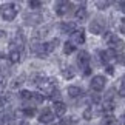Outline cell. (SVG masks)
I'll use <instances>...</instances> for the list:
<instances>
[{"mask_svg":"<svg viewBox=\"0 0 125 125\" xmlns=\"http://www.w3.org/2000/svg\"><path fill=\"white\" fill-rule=\"evenodd\" d=\"M57 45H59V39H52L51 42H46V43H37V45H32L31 51L34 52V54L43 57V56L51 54V52L57 48Z\"/></svg>","mask_w":125,"mask_h":125,"instance_id":"cell-1","label":"cell"},{"mask_svg":"<svg viewBox=\"0 0 125 125\" xmlns=\"http://www.w3.org/2000/svg\"><path fill=\"white\" fill-rule=\"evenodd\" d=\"M19 14V5L16 3H3L0 6V16L3 20L6 22H12Z\"/></svg>","mask_w":125,"mask_h":125,"instance_id":"cell-2","label":"cell"},{"mask_svg":"<svg viewBox=\"0 0 125 125\" xmlns=\"http://www.w3.org/2000/svg\"><path fill=\"white\" fill-rule=\"evenodd\" d=\"M105 30H107V20H105V17L97 16V17H94L93 20H91V23H90V31L93 32V34H96V36L104 34Z\"/></svg>","mask_w":125,"mask_h":125,"instance_id":"cell-3","label":"cell"},{"mask_svg":"<svg viewBox=\"0 0 125 125\" xmlns=\"http://www.w3.org/2000/svg\"><path fill=\"white\" fill-rule=\"evenodd\" d=\"M23 45H25V36H23L22 30H17L14 37H12V40H11V48L12 50H17V51H22Z\"/></svg>","mask_w":125,"mask_h":125,"instance_id":"cell-4","label":"cell"},{"mask_svg":"<svg viewBox=\"0 0 125 125\" xmlns=\"http://www.w3.org/2000/svg\"><path fill=\"white\" fill-rule=\"evenodd\" d=\"M71 9V2L70 0H57L56 2V6H54V11L57 16H65L68 14Z\"/></svg>","mask_w":125,"mask_h":125,"instance_id":"cell-5","label":"cell"},{"mask_svg":"<svg viewBox=\"0 0 125 125\" xmlns=\"http://www.w3.org/2000/svg\"><path fill=\"white\" fill-rule=\"evenodd\" d=\"M105 83H107V79L104 76H94L90 82V86L93 91H102L105 88Z\"/></svg>","mask_w":125,"mask_h":125,"instance_id":"cell-6","label":"cell"},{"mask_svg":"<svg viewBox=\"0 0 125 125\" xmlns=\"http://www.w3.org/2000/svg\"><path fill=\"white\" fill-rule=\"evenodd\" d=\"M107 43H108V46L111 48V50H116V51H117V48L119 50L124 48V42L119 39L116 34H107Z\"/></svg>","mask_w":125,"mask_h":125,"instance_id":"cell-7","label":"cell"},{"mask_svg":"<svg viewBox=\"0 0 125 125\" xmlns=\"http://www.w3.org/2000/svg\"><path fill=\"white\" fill-rule=\"evenodd\" d=\"M90 62H91V57H90V54L86 51H79L77 52V65L82 70L88 68V66H90Z\"/></svg>","mask_w":125,"mask_h":125,"instance_id":"cell-8","label":"cell"},{"mask_svg":"<svg viewBox=\"0 0 125 125\" xmlns=\"http://www.w3.org/2000/svg\"><path fill=\"white\" fill-rule=\"evenodd\" d=\"M71 42L74 43V45H82V43L85 42V31L80 28V30H76L71 32Z\"/></svg>","mask_w":125,"mask_h":125,"instance_id":"cell-9","label":"cell"},{"mask_svg":"<svg viewBox=\"0 0 125 125\" xmlns=\"http://www.w3.org/2000/svg\"><path fill=\"white\" fill-rule=\"evenodd\" d=\"M54 119H56V114L52 113V110L45 108L40 113V116H39V122H42V124H51Z\"/></svg>","mask_w":125,"mask_h":125,"instance_id":"cell-10","label":"cell"},{"mask_svg":"<svg viewBox=\"0 0 125 125\" xmlns=\"http://www.w3.org/2000/svg\"><path fill=\"white\" fill-rule=\"evenodd\" d=\"M52 113H54L57 117H62L66 113V105L62 102V100H54V105H52Z\"/></svg>","mask_w":125,"mask_h":125,"instance_id":"cell-11","label":"cell"},{"mask_svg":"<svg viewBox=\"0 0 125 125\" xmlns=\"http://www.w3.org/2000/svg\"><path fill=\"white\" fill-rule=\"evenodd\" d=\"M43 20V17H42V14H26L25 16V23L26 25H39V23H42Z\"/></svg>","mask_w":125,"mask_h":125,"instance_id":"cell-12","label":"cell"},{"mask_svg":"<svg viewBox=\"0 0 125 125\" xmlns=\"http://www.w3.org/2000/svg\"><path fill=\"white\" fill-rule=\"evenodd\" d=\"M68 96L70 97H73V99H76V97H82L83 96V90L80 88V86H76V85H71V86H68Z\"/></svg>","mask_w":125,"mask_h":125,"instance_id":"cell-13","label":"cell"},{"mask_svg":"<svg viewBox=\"0 0 125 125\" xmlns=\"http://www.w3.org/2000/svg\"><path fill=\"white\" fill-rule=\"evenodd\" d=\"M76 28H77V25H76L74 22H63V23H60V31L63 32V34H71Z\"/></svg>","mask_w":125,"mask_h":125,"instance_id":"cell-14","label":"cell"},{"mask_svg":"<svg viewBox=\"0 0 125 125\" xmlns=\"http://www.w3.org/2000/svg\"><path fill=\"white\" fill-rule=\"evenodd\" d=\"M8 60L11 62V63H19V62L22 60V54H20V51H17V50H11V51H9V54H8Z\"/></svg>","mask_w":125,"mask_h":125,"instance_id":"cell-15","label":"cell"},{"mask_svg":"<svg viewBox=\"0 0 125 125\" xmlns=\"http://www.w3.org/2000/svg\"><path fill=\"white\" fill-rule=\"evenodd\" d=\"M74 16H76V19H77L79 22H85V20H86V17H88V12H86L85 6H80V8L76 9Z\"/></svg>","mask_w":125,"mask_h":125,"instance_id":"cell-16","label":"cell"},{"mask_svg":"<svg viewBox=\"0 0 125 125\" xmlns=\"http://www.w3.org/2000/svg\"><path fill=\"white\" fill-rule=\"evenodd\" d=\"M19 114L23 117H32L36 114V108H22L20 111H19Z\"/></svg>","mask_w":125,"mask_h":125,"instance_id":"cell-17","label":"cell"},{"mask_svg":"<svg viewBox=\"0 0 125 125\" xmlns=\"http://www.w3.org/2000/svg\"><path fill=\"white\" fill-rule=\"evenodd\" d=\"M48 31H50V28H48V26H43V28H40V30H37L32 37H34V39H43V37L48 34Z\"/></svg>","mask_w":125,"mask_h":125,"instance_id":"cell-18","label":"cell"},{"mask_svg":"<svg viewBox=\"0 0 125 125\" xmlns=\"http://www.w3.org/2000/svg\"><path fill=\"white\" fill-rule=\"evenodd\" d=\"M62 74H63V77H65V79H73L74 76H76L74 70L71 68V66H65V68L62 70Z\"/></svg>","mask_w":125,"mask_h":125,"instance_id":"cell-19","label":"cell"},{"mask_svg":"<svg viewBox=\"0 0 125 125\" xmlns=\"http://www.w3.org/2000/svg\"><path fill=\"white\" fill-rule=\"evenodd\" d=\"M74 50H76V45L73 42H65L63 43V52L65 54H71V52H74Z\"/></svg>","mask_w":125,"mask_h":125,"instance_id":"cell-20","label":"cell"},{"mask_svg":"<svg viewBox=\"0 0 125 125\" xmlns=\"http://www.w3.org/2000/svg\"><path fill=\"white\" fill-rule=\"evenodd\" d=\"M110 5H111L110 0H96V6H97L99 9H107Z\"/></svg>","mask_w":125,"mask_h":125,"instance_id":"cell-21","label":"cell"},{"mask_svg":"<svg viewBox=\"0 0 125 125\" xmlns=\"http://www.w3.org/2000/svg\"><path fill=\"white\" fill-rule=\"evenodd\" d=\"M28 6L31 9H39L42 6V2L40 0H28Z\"/></svg>","mask_w":125,"mask_h":125,"instance_id":"cell-22","label":"cell"},{"mask_svg":"<svg viewBox=\"0 0 125 125\" xmlns=\"http://www.w3.org/2000/svg\"><path fill=\"white\" fill-rule=\"evenodd\" d=\"M82 116H83L85 121H90V119L93 117V108H91V107H86L83 110V114H82Z\"/></svg>","mask_w":125,"mask_h":125,"instance_id":"cell-23","label":"cell"},{"mask_svg":"<svg viewBox=\"0 0 125 125\" xmlns=\"http://www.w3.org/2000/svg\"><path fill=\"white\" fill-rule=\"evenodd\" d=\"M76 122L74 117H66V119H62L60 121V125H73Z\"/></svg>","mask_w":125,"mask_h":125,"instance_id":"cell-24","label":"cell"},{"mask_svg":"<svg viewBox=\"0 0 125 125\" xmlns=\"http://www.w3.org/2000/svg\"><path fill=\"white\" fill-rule=\"evenodd\" d=\"M119 32L124 34L125 32V23H124V19H121V22H119Z\"/></svg>","mask_w":125,"mask_h":125,"instance_id":"cell-25","label":"cell"},{"mask_svg":"<svg viewBox=\"0 0 125 125\" xmlns=\"http://www.w3.org/2000/svg\"><path fill=\"white\" fill-rule=\"evenodd\" d=\"M105 125H117V121H114V117H108L105 121Z\"/></svg>","mask_w":125,"mask_h":125,"instance_id":"cell-26","label":"cell"},{"mask_svg":"<svg viewBox=\"0 0 125 125\" xmlns=\"http://www.w3.org/2000/svg\"><path fill=\"white\" fill-rule=\"evenodd\" d=\"M22 80H23V77H19V79H14V80H12V82H14V83H12L11 86H12V88H16V86H17V85H20V83H22Z\"/></svg>","mask_w":125,"mask_h":125,"instance_id":"cell-27","label":"cell"},{"mask_svg":"<svg viewBox=\"0 0 125 125\" xmlns=\"http://www.w3.org/2000/svg\"><path fill=\"white\" fill-rule=\"evenodd\" d=\"M124 86H125V85H124V79H122V82H121V88H119V96H121V97H124V96H125V94H124V93H125Z\"/></svg>","mask_w":125,"mask_h":125,"instance_id":"cell-28","label":"cell"},{"mask_svg":"<svg viewBox=\"0 0 125 125\" xmlns=\"http://www.w3.org/2000/svg\"><path fill=\"white\" fill-rule=\"evenodd\" d=\"M91 102H93V104H99L100 102V97H99L97 94H94L93 97H91Z\"/></svg>","mask_w":125,"mask_h":125,"instance_id":"cell-29","label":"cell"},{"mask_svg":"<svg viewBox=\"0 0 125 125\" xmlns=\"http://www.w3.org/2000/svg\"><path fill=\"white\" fill-rule=\"evenodd\" d=\"M5 85H6V83H5V80H3V79H0V93H2V91L5 90Z\"/></svg>","mask_w":125,"mask_h":125,"instance_id":"cell-30","label":"cell"},{"mask_svg":"<svg viewBox=\"0 0 125 125\" xmlns=\"http://www.w3.org/2000/svg\"><path fill=\"white\" fill-rule=\"evenodd\" d=\"M107 73L108 74H113L114 73V71H113V66H107Z\"/></svg>","mask_w":125,"mask_h":125,"instance_id":"cell-31","label":"cell"},{"mask_svg":"<svg viewBox=\"0 0 125 125\" xmlns=\"http://www.w3.org/2000/svg\"><path fill=\"white\" fill-rule=\"evenodd\" d=\"M5 36H6V32H5V31H2V30H0V37H5Z\"/></svg>","mask_w":125,"mask_h":125,"instance_id":"cell-32","label":"cell"},{"mask_svg":"<svg viewBox=\"0 0 125 125\" xmlns=\"http://www.w3.org/2000/svg\"><path fill=\"white\" fill-rule=\"evenodd\" d=\"M19 125H30V124H28L26 121H22V122H20V124H19Z\"/></svg>","mask_w":125,"mask_h":125,"instance_id":"cell-33","label":"cell"},{"mask_svg":"<svg viewBox=\"0 0 125 125\" xmlns=\"http://www.w3.org/2000/svg\"><path fill=\"white\" fill-rule=\"evenodd\" d=\"M3 59V54H0V60H2Z\"/></svg>","mask_w":125,"mask_h":125,"instance_id":"cell-34","label":"cell"},{"mask_svg":"<svg viewBox=\"0 0 125 125\" xmlns=\"http://www.w3.org/2000/svg\"><path fill=\"white\" fill-rule=\"evenodd\" d=\"M116 2H124V0H116Z\"/></svg>","mask_w":125,"mask_h":125,"instance_id":"cell-35","label":"cell"},{"mask_svg":"<svg viewBox=\"0 0 125 125\" xmlns=\"http://www.w3.org/2000/svg\"><path fill=\"white\" fill-rule=\"evenodd\" d=\"M57 125H60V124H57Z\"/></svg>","mask_w":125,"mask_h":125,"instance_id":"cell-36","label":"cell"},{"mask_svg":"<svg viewBox=\"0 0 125 125\" xmlns=\"http://www.w3.org/2000/svg\"><path fill=\"white\" fill-rule=\"evenodd\" d=\"M0 125H2V124H0Z\"/></svg>","mask_w":125,"mask_h":125,"instance_id":"cell-37","label":"cell"}]
</instances>
